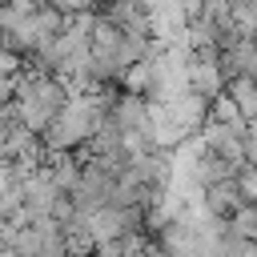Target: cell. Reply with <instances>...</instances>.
Wrapping results in <instances>:
<instances>
[{"label": "cell", "instance_id": "cell-2", "mask_svg": "<svg viewBox=\"0 0 257 257\" xmlns=\"http://www.w3.org/2000/svg\"><path fill=\"white\" fill-rule=\"evenodd\" d=\"M52 4H60V8H84L88 0H52Z\"/></svg>", "mask_w": 257, "mask_h": 257}, {"label": "cell", "instance_id": "cell-1", "mask_svg": "<svg viewBox=\"0 0 257 257\" xmlns=\"http://www.w3.org/2000/svg\"><path fill=\"white\" fill-rule=\"evenodd\" d=\"M245 193H253V197H257V169L245 177Z\"/></svg>", "mask_w": 257, "mask_h": 257}]
</instances>
